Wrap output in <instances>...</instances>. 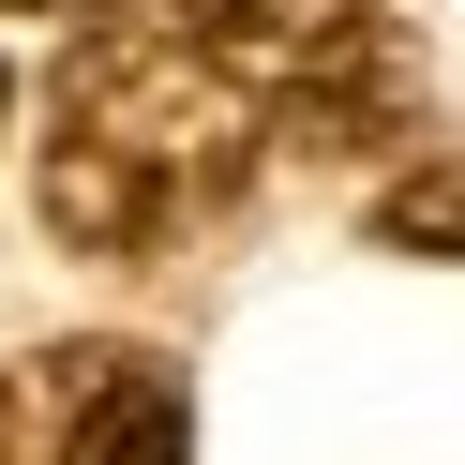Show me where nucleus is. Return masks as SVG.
I'll list each match as a JSON object with an SVG mask.
<instances>
[{"label": "nucleus", "mask_w": 465, "mask_h": 465, "mask_svg": "<svg viewBox=\"0 0 465 465\" xmlns=\"http://www.w3.org/2000/svg\"><path fill=\"white\" fill-rule=\"evenodd\" d=\"M271 165V121L195 61L165 15L75 31V61L45 75V135H31V211L61 255L151 271V255L211 241Z\"/></svg>", "instance_id": "f257e3e1"}, {"label": "nucleus", "mask_w": 465, "mask_h": 465, "mask_svg": "<svg viewBox=\"0 0 465 465\" xmlns=\"http://www.w3.org/2000/svg\"><path fill=\"white\" fill-rule=\"evenodd\" d=\"M165 31L285 135V151H375L420 105V61H405L391 0H151Z\"/></svg>", "instance_id": "f03ea898"}, {"label": "nucleus", "mask_w": 465, "mask_h": 465, "mask_svg": "<svg viewBox=\"0 0 465 465\" xmlns=\"http://www.w3.org/2000/svg\"><path fill=\"white\" fill-rule=\"evenodd\" d=\"M0 465H195V375L135 331L15 345L0 375Z\"/></svg>", "instance_id": "7ed1b4c3"}, {"label": "nucleus", "mask_w": 465, "mask_h": 465, "mask_svg": "<svg viewBox=\"0 0 465 465\" xmlns=\"http://www.w3.org/2000/svg\"><path fill=\"white\" fill-rule=\"evenodd\" d=\"M361 225H375V255H450V271H465V151H420V165H391Z\"/></svg>", "instance_id": "20e7f679"}, {"label": "nucleus", "mask_w": 465, "mask_h": 465, "mask_svg": "<svg viewBox=\"0 0 465 465\" xmlns=\"http://www.w3.org/2000/svg\"><path fill=\"white\" fill-rule=\"evenodd\" d=\"M0 15H91V31H121V15H151V0H0Z\"/></svg>", "instance_id": "39448f33"}, {"label": "nucleus", "mask_w": 465, "mask_h": 465, "mask_svg": "<svg viewBox=\"0 0 465 465\" xmlns=\"http://www.w3.org/2000/svg\"><path fill=\"white\" fill-rule=\"evenodd\" d=\"M0 105H15V91H0Z\"/></svg>", "instance_id": "423d86ee"}]
</instances>
